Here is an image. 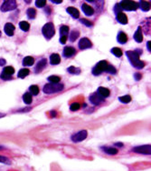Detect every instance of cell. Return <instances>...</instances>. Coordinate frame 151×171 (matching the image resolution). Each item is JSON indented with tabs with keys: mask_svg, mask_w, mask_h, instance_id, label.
I'll use <instances>...</instances> for the list:
<instances>
[{
	"mask_svg": "<svg viewBox=\"0 0 151 171\" xmlns=\"http://www.w3.org/2000/svg\"><path fill=\"white\" fill-rule=\"evenodd\" d=\"M142 53L141 49H137V50H132V51H127L126 55L129 58L130 62L131 63V65L138 68V69H141L145 66V63L143 61H141L139 59V55Z\"/></svg>",
	"mask_w": 151,
	"mask_h": 171,
	"instance_id": "6da1fadb",
	"label": "cell"
},
{
	"mask_svg": "<svg viewBox=\"0 0 151 171\" xmlns=\"http://www.w3.org/2000/svg\"><path fill=\"white\" fill-rule=\"evenodd\" d=\"M63 89V85L62 84H46L44 87V93L45 94H53V93H57L60 92L61 90Z\"/></svg>",
	"mask_w": 151,
	"mask_h": 171,
	"instance_id": "7a4b0ae2",
	"label": "cell"
},
{
	"mask_svg": "<svg viewBox=\"0 0 151 171\" xmlns=\"http://www.w3.org/2000/svg\"><path fill=\"white\" fill-rule=\"evenodd\" d=\"M42 33L43 35L44 36V37L46 39H51L54 36L55 34V29H54V26L53 23H47V24H45L43 28H42Z\"/></svg>",
	"mask_w": 151,
	"mask_h": 171,
	"instance_id": "3957f363",
	"label": "cell"
},
{
	"mask_svg": "<svg viewBox=\"0 0 151 171\" xmlns=\"http://www.w3.org/2000/svg\"><path fill=\"white\" fill-rule=\"evenodd\" d=\"M109 65V64L106 60H101L100 62H98L97 65L92 68V74H93L94 76H99V75H101L102 72H104V71L106 72Z\"/></svg>",
	"mask_w": 151,
	"mask_h": 171,
	"instance_id": "277c9868",
	"label": "cell"
},
{
	"mask_svg": "<svg viewBox=\"0 0 151 171\" xmlns=\"http://www.w3.org/2000/svg\"><path fill=\"white\" fill-rule=\"evenodd\" d=\"M119 7L121 9L127 11H135L138 8V5L133 1H121L119 3Z\"/></svg>",
	"mask_w": 151,
	"mask_h": 171,
	"instance_id": "5b68a950",
	"label": "cell"
},
{
	"mask_svg": "<svg viewBox=\"0 0 151 171\" xmlns=\"http://www.w3.org/2000/svg\"><path fill=\"white\" fill-rule=\"evenodd\" d=\"M15 73V68L13 66H5L4 68V70L1 74V79H4V80H10L12 79V76Z\"/></svg>",
	"mask_w": 151,
	"mask_h": 171,
	"instance_id": "8992f818",
	"label": "cell"
},
{
	"mask_svg": "<svg viewBox=\"0 0 151 171\" xmlns=\"http://www.w3.org/2000/svg\"><path fill=\"white\" fill-rule=\"evenodd\" d=\"M16 7V2L14 1V0H7V1H5L1 7H0V10L2 12H7V11H12L14 9H15Z\"/></svg>",
	"mask_w": 151,
	"mask_h": 171,
	"instance_id": "52a82bcc",
	"label": "cell"
},
{
	"mask_svg": "<svg viewBox=\"0 0 151 171\" xmlns=\"http://www.w3.org/2000/svg\"><path fill=\"white\" fill-rule=\"evenodd\" d=\"M133 151L139 154H145V155H150L151 153V146L150 145H143L138 146L133 149Z\"/></svg>",
	"mask_w": 151,
	"mask_h": 171,
	"instance_id": "ba28073f",
	"label": "cell"
},
{
	"mask_svg": "<svg viewBox=\"0 0 151 171\" xmlns=\"http://www.w3.org/2000/svg\"><path fill=\"white\" fill-rule=\"evenodd\" d=\"M87 136H88L87 130H81L78 133L72 136V140L73 142H81V141L84 140L87 138Z\"/></svg>",
	"mask_w": 151,
	"mask_h": 171,
	"instance_id": "9c48e42d",
	"label": "cell"
},
{
	"mask_svg": "<svg viewBox=\"0 0 151 171\" xmlns=\"http://www.w3.org/2000/svg\"><path fill=\"white\" fill-rule=\"evenodd\" d=\"M78 47H79L80 49L83 50V49H87V48H91V47H92V44H91V42L90 39H88L87 37H83V38H82V39H81V40L79 41Z\"/></svg>",
	"mask_w": 151,
	"mask_h": 171,
	"instance_id": "30bf717a",
	"label": "cell"
},
{
	"mask_svg": "<svg viewBox=\"0 0 151 171\" xmlns=\"http://www.w3.org/2000/svg\"><path fill=\"white\" fill-rule=\"evenodd\" d=\"M90 101L91 102L93 105H99L101 104V102L104 101V98H101V96L99 95V94H92L91 96H90Z\"/></svg>",
	"mask_w": 151,
	"mask_h": 171,
	"instance_id": "8fae6325",
	"label": "cell"
},
{
	"mask_svg": "<svg viewBox=\"0 0 151 171\" xmlns=\"http://www.w3.org/2000/svg\"><path fill=\"white\" fill-rule=\"evenodd\" d=\"M4 31L7 36L12 37L14 35V32H15V26L13 24H11V23H7V24L5 25Z\"/></svg>",
	"mask_w": 151,
	"mask_h": 171,
	"instance_id": "7c38bea8",
	"label": "cell"
},
{
	"mask_svg": "<svg viewBox=\"0 0 151 171\" xmlns=\"http://www.w3.org/2000/svg\"><path fill=\"white\" fill-rule=\"evenodd\" d=\"M62 54L65 58H70V56H72L76 54V50H75V48L72 47H66L63 48Z\"/></svg>",
	"mask_w": 151,
	"mask_h": 171,
	"instance_id": "4fadbf2b",
	"label": "cell"
},
{
	"mask_svg": "<svg viewBox=\"0 0 151 171\" xmlns=\"http://www.w3.org/2000/svg\"><path fill=\"white\" fill-rule=\"evenodd\" d=\"M116 18H117V21L120 23V24H122V25L128 24V16H126V14L122 12H119L117 16H116Z\"/></svg>",
	"mask_w": 151,
	"mask_h": 171,
	"instance_id": "5bb4252c",
	"label": "cell"
},
{
	"mask_svg": "<svg viewBox=\"0 0 151 171\" xmlns=\"http://www.w3.org/2000/svg\"><path fill=\"white\" fill-rule=\"evenodd\" d=\"M82 9L83 11V13L86 16H92L94 14V9L92 8L91 5H87V4H83L82 5Z\"/></svg>",
	"mask_w": 151,
	"mask_h": 171,
	"instance_id": "9a60e30c",
	"label": "cell"
},
{
	"mask_svg": "<svg viewBox=\"0 0 151 171\" xmlns=\"http://www.w3.org/2000/svg\"><path fill=\"white\" fill-rule=\"evenodd\" d=\"M46 65H47V60H46L45 58H43V59H41L37 63V65L36 66V69H34V70H36V73L41 72L44 69V68L46 66Z\"/></svg>",
	"mask_w": 151,
	"mask_h": 171,
	"instance_id": "2e32d148",
	"label": "cell"
},
{
	"mask_svg": "<svg viewBox=\"0 0 151 171\" xmlns=\"http://www.w3.org/2000/svg\"><path fill=\"white\" fill-rule=\"evenodd\" d=\"M134 39L138 43H141L143 41V34H142V29L141 27H138L137 31L134 34Z\"/></svg>",
	"mask_w": 151,
	"mask_h": 171,
	"instance_id": "e0dca14e",
	"label": "cell"
},
{
	"mask_svg": "<svg viewBox=\"0 0 151 171\" xmlns=\"http://www.w3.org/2000/svg\"><path fill=\"white\" fill-rule=\"evenodd\" d=\"M98 94L100 95L101 98H108V96H109V90L106 88H103V87H100L98 88Z\"/></svg>",
	"mask_w": 151,
	"mask_h": 171,
	"instance_id": "ac0fdd59",
	"label": "cell"
},
{
	"mask_svg": "<svg viewBox=\"0 0 151 171\" xmlns=\"http://www.w3.org/2000/svg\"><path fill=\"white\" fill-rule=\"evenodd\" d=\"M67 12L71 15L73 18H79V16H80V13H79V11L78 9H76L75 7H70L66 9Z\"/></svg>",
	"mask_w": 151,
	"mask_h": 171,
	"instance_id": "d6986e66",
	"label": "cell"
},
{
	"mask_svg": "<svg viewBox=\"0 0 151 171\" xmlns=\"http://www.w3.org/2000/svg\"><path fill=\"white\" fill-rule=\"evenodd\" d=\"M50 62L52 65H57L61 62V56L58 54H52L50 56Z\"/></svg>",
	"mask_w": 151,
	"mask_h": 171,
	"instance_id": "ffe728a7",
	"label": "cell"
},
{
	"mask_svg": "<svg viewBox=\"0 0 151 171\" xmlns=\"http://www.w3.org/2000/svg\"><path fill=\"white\" fill-rule=\"evenodd\" d=\"M34 58L33 56H26V58L23 59V65L24 66H31L32 65H34Z\"/></svg>",
	"mask_w": 151,
	"mask_h": 171,
	"instance_id": "44dd1931",
	"label": "cell"
},
{
	"mask_svg": "<svg viewBox=\"0 0 151 171\" xmlns=\"http://www.w3.org/2000/svg\"><path fill=\"white\" fill-rule=\"evenodd\" d=\"M117 39H118V41L120 44H125L128 41V36H127V34L124 33V32H119L118 34Z\"/></svg>",
	"mask_w": 151,
	"mask_h": 171,
	"instance_id": "7402d4cb",
	"label": "cell"
},
{
	"mask_svg": "<svg viewBox=\"0 0 151 171\" xmlns=\"http://www.w3.org/2000/svg\"><path fill=\"white\" fill-rule=\"evenodd\" d=\"M101 149L109 155H116L118 153V149H113V147H102Z\"/></svg>",
	"mask_w": 151,
	"mask_h": 171,
	"instance_id": "603a6c76",
	"label": "cell"
},
{
	"mask_svg": "<svg viewBox=\"0 0 151 171\" xmlns=\"http://www.w3.org/2000/svg\"><path fill=\"white\" fill-rule=\"evenodd\" d=\"M138 7H140L143 11L147 12V11H149V9H150V4L146 1H140Z\"/></svg>",
	"mask_w": 151,
	"mask_h": 171,
	"instance_id": "cb8c5ba5",
	"label": "cell"
},
{
	"mask_svg": "<svg viewBox=\"0 0 151 171\" xmlns=\"http://www.w3.org/2000/svg\"><path fill=\"white\" fill-rule=\"evenodd\" d=\"M23 101H24L26 104L30 105V104L32 103V102H33L32 95H31L30 93H26L24 96H23Z\"/></svg>",
	"mask_w": 151,
	"mask_h": 171,
	"instance_id": "d4e9b609",
	"label": "cell"
},
{
	"mask_svg": "<svg viewBox=\"0 0 151 171\" xmlns=\"http://www.w3.org/2000/svg\"><path fill=\"white\" fill-rule=\"evenodd\" d=\"M29 73H30V70L27 69V68H23V69H20L18 72V77L20 78H25L26 77H27L29 75Z\"/></svg>",
	"mask_w": 151,
	"mask_h": 171,
	"instance_id": "484cf974",
	"label": "cell"
},
{
	"mask_svg": "<svg viewBox=\"0 0 151 171\" xmlns=\"http://www.w3.org/2000/svg\"><path fill=\"white\" fill-rule=\"evenodd\" d=\"M19 27L23 31L26 32V31H28L29 29H30V25H29V23L26 22V21H21L19 23Z\"/></svg>",
	"mask_w": 151,
	"mask_h": 171,
	"instance_id": "4316f807",
	"label": "cell"
},
{
	"mask_svg": "<svg viewBox=\"0 0 151 171\" xmlns=\"http://www.w3.org/2000/svg\"><path fill=\"white\" fill-rule=\"evenodd\" d=\"M26 14H27V16H28V18H30V19H34V18H36V11L34 8H28L27 11H26Z\"/></svg>",
	"mask_w": 151,
	"mask_h": 171,
	"instance_id": "83f0119b",
	"label": "cell"
},
{
	"mask_svg": "<svg viewBox=\"0 0 151 171\" xmlns=\"http://www.w3.org/2000/svg\"><path fill=\"white\" fill-rule=\"evenodd\" d=\"M79 36H80V32L79 31H75V30H73L72 33H71V35L69 36V39H70V41H72V42H74L76 39L79 37Z\"/></svg>",
	"mask_w": 151,
	"mask_h": 171,
	"instance_id": "f1b7e54d",
	"label": "cell"
},
{
	"mask_svg": "<svg viewBox=\"0 0 151 171\" xmlns=\"http://www.w3.org/2000/svg\"><path fill=\"white\" fill-rule=\"evenodd\" d=\"M119 100L121 102V103L128 104V103H130V102L131 101V96L130 95H126V96H119Z\"/></svg>",
	"mask_w": 151,
	"mask_h": 171,
	"instance_id": "f546056e",
	"label": "cell"
},
{
	"mask_svg": "<svg viewBox=\"0 0 151 171\" xmlns=\"http://www.w3.org/2000/svg\"><path fill=\"white\" fill-rule=\"evenodd\" d=\"M110 52H111L114 56H117V58H120V56H122V50L119 48H113L111 50H110Z\"/></svg>",
	"mask_w": 151,
	"mask_h": 171,
	"instance_id": "4dcf8cb0",
	"label": "cell"
},
{
	"mask_svg": "<svg viewBox=\"0 0 151 171\" xmlns=\"http://www.w3.org/2000/svg\"><path fill=\"white\" fill-rule=\"evenodd\" d=\"M68 32H69V26H62L60 27L61 37H67Z\"/></svg>",
	"mask_w": 151,
	"mask_h": 171,
	"instance_id": "1f68e13d",
	"label": "cell"
},
{
	"mask_svg": "<svg viewBox=\"0 0 151 171\" xmlns=\"http://www.w3.org/2000/svg\"><path fill=\"white\" fill-rule=\"evenodd\" d=\"M70 74H73V75H79L81 73V69L80 68H77L75 66H70L67 70Z\"/></svg>",
	"mask_w": 151,
	"mask_h": 171,
	"instance_id": "d6a6232c",
	"label": "cell"
},
{
	"mask_svg": "<svg viewBox=\"0 0 151 171\" xmlns=\"http://www.w3.org/2000/svg\"><path fill=\"white\" fill-rule=\"evenodd\" d=\"M48 80L52 83V84H59L61 78L57 76H50L48 77Z\"/></svg>",
	"mask_w": 151,
	"mask_h": 171,
	"instance_id": "836d02e7",
	"label": "cell"
},
{
	"mask_svg": "<svg viewBox=\"0 0 151 171\" xmlns=\"http://www.w3.org/2000/svg\"><path fill=\"white\" fill-rule=\"evenodd\" d=\"M29 90H30V92L32 93V95H34V96L38 95V93H39V88L36 85L31 86V87L29 88Z\"/></svg>",
	"mask_w": 151,
	"mask_h": 171,
	"instance_id": "e575fe53",
	"label": "cell"
},
{
	"mask_svg": "<svg viewBox=\"0 0 151 171\" xmlns=\"http://www.w3.org/2000/svg\"><path fill=\"white\" fill-rule=\"evenodd\" d=\"M106 72H108V73H109V74H112V75H115V74L117 73V69H116V68H115L112 65H109L108 69H107Z\"/></svg>",
	"mask_w": 151,
	"mask_h": 171,
	"instance_id": "d590c367",
	"label": "cell"
},
{
	"mask_svg": "<svg viewBox=\"0 0 151 171\" xmlns=\"http://www.w3.org/2000/svg\"><path fill=\"white\" fill-rule=\"evenodd\" d=\"M81 23H82V24H83V25H85L86 26H93L92 22H91L88 19H85V18L81 19Z\"/></svg>",
	"mask_w": 151,
	"mask_h": 171,
	"instance_id": "8d00e7d4",
	"label": "cell"
},
{
	"mask_svg": "<svg viewBox=\"0 0 151 171\" xmlns=\"http://www.w3.org/2000/svg\"><path fill=\"white\" fill-rule=\"evenodd\" d=\"M45 5H46L45 0H37V1H36V5L37 7H43Z\"/></svg>",
	"mask_w": 151,
	"mask_h": 171,
	"instance_id": "74e56055",
	"label": "cell"
},
{
	"mask_svg": "<svg viewBox=\"0 0 151 171\" xmlns=\"http://www.w3.org/2000/svg\"><path fill=\"white\" fill-rule=\"evenodd\" d=\"M0 163H4V164L10 165L11 164V161H10V159H8L7 157H3V156H0Z\"/></svg>",
	"mask_w": 151,
	"mask_h": 171,
	"instance_id": "f35d334b",
	"label": "cell"
},
{
	"mask_svg": "<svg viewBox=\"0 0 151 171\" xmlns=\"http://www.w3.org/2000/svg\"><path fill=\"white\" fill-rule=\"evenodd\" d=\"M80 108V104L79 103H72L71 105V107H70V109H71L72 111H77L78 109Z\"/></svg>",
	"mask_w": 151,
	"mask_h": 171,
	"instance_id": "ab89813d",
	"label": "cell"
},
{
	"mask_svg": "<svg viewBox=\"0 0 151 171\" xmlns=\"http://www.w3.org/2000/svg\"><path fill=\"white\" fill-rule=\"evenodd\" d=\"M66 40H67V37H61V38H60V42L62 44H65Z\"/></svg>",
	"mask_w": 151,
	"mask_h": 171,
	"instance_id": "60d3db41",
	"label": "cell"
},
{
	"mask_svg": "<svg viewBox=\"0 0 151 171\" xmlns=\"http://www.w3.org/2000/svg\"><path fill=\"white\" fill-rule=\"evenodd\" d=\"M134 77H135V79H136V80H140V78L142 77V76H141L139 73H136L135 75H134Z\"/></svg>",
	"mask_w": 151,
	"mask_h": 171,
	"instance_id": "b9f144b4",
	"label": "cell"
},
{
	"mask_svg": "<svg viewBox=\"0 0 151 171\" xmlns=\"http://www.w3.org/2000/svg\"><path fill=\"white\" fill-rule=\"evenodd\" d=\"M5 64V60L3 58H0V66H4Z\"/></svg>",
	"mask_w": 151,
	"mask_h": 171,
	"instance_id": "7bdbcfd3",
	"label": "cell"
},
{
	"mask_svg": "<svg viewBox=\"0 0 151 171\" xmlns=\"http://www.w3.org/2000/svg\"><path fill=\"white\" fill-rule=\"evenodd\" d=\"M52 2L54 3V4H61L62 1V0H61V1H55V0H52Z\"/></svg>",
	"mask_w": 151,
	"mask_h": 171,
	"instance_id": "ee69618b",
	"label": "cell"
},
{
	"mask_svg": "<svg viewBox=\"0 0 151 171\" xmlns=\"http://www.w3.org/2000/svg\"><path fill=\"white\" fill-rule=\"evenodd\" d=\"M147 48H148V51H150L151 49H150V41H148V44H147Z\"/></svg>",
	"mask_w": 151,
	"mask_h": 171,
	"instance_id": "f6af8a7d",
	"label": "cell"
},
{
	"mask_svg": "<svg viewBox=\"0 0 151 171\" xmlns=\"http://www.w3.org/2000/svg\"><path fill=\"white\" fill-rule=\"evenodd\" d=\"M116 146H119V147H122V144H121V143H117V144H116Z\"/></svg>",
	"mask_w": 151,
	"mask_h": 171,
	"instance_id": "bcb514c9",
	"label": "cell"
},
{
	"mask_svg": "<svg viewBox=\"0 0 151 171\" xmlns=\"http://www.w3.org/2000/svg\"><path fill=\"white\" fill-rule=\"evenodd\" d=\"M0 36H1V32H0Z\"/></svg>",
	"mask_w": 151,
	"mask_h": 171,
	"instance_id": "7dc6e473",
	"label": "cell"
}]
</instances>
